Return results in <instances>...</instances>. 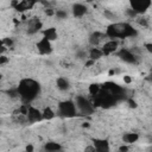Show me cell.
Here are the masks:
<instances>
[{"instance_id":"9","label":"cell","mask_w":152,"mask_h":152,"mask_svg":"<svg viewBox=\"0 0 152 152\" xmlns=\"http://www.w3.org/2000/svg\"><path fill=\"white\" fill-rule=\"evenodd\" d=\"M37 49H38L39 53H42V55H49V53L52 51L51 42L43 37V38L37 43Z\"/></svg>"},{"instance_id":"7","label":"cell","mask_w":152,"mask_h":152,"mask_svg":"<svg viewBox=\"0 0 152 152\" xmlns=\"http://www.w3.org/2000/svg\"><path fill=\"white\" fill-rule=\"evenodd\" d=\"M17 11L19 12H24V11H27V10H31L34 5H36V1H32V0H23V1H12L11 4Z\"/></svg>"},{"instance_id":"15","label":"cell","mask_w":152,"mask_h":152,"mask_svg":"<svg viewBox=\"0 0 152 152\" xmlns=\"http://www.w3.org/2000/svg\"><path fill=\"white\" fill-rule=\"evenodd\" d=\"M104 36H106V34H102V33H100V32H94V33L90 34V37H89V43L96 48V46L100 44L101 39H102ZM106 37H107V36H106Z\"/></svg>"},{"instance_id":"36","label":"cell","mask_w":152,"mask_h":152,"mask_svg":"<svg viewBox=\"0 0 152 152\" xmlns=\"http://www.w3.org/2000/svg\"><path fill=\"white\" fill-rule=\"evenodd\" d=\"M25 151H26V152H33V146H32V145H27Z\"/></svg>"},{"instance_id":"11","label":"cell","mask_w":152,"mask_h":152,"mask_svg":"<svg viewBox=\"0 0 152 152\" xmlns=\"http://www.w3.org/2000/svg\"><path fill=\"white\" fill-rule=\"evenodd\" d=\"M116 49H118V42H116V40H113V39L106 42V43L102 45V48H101L103 55H110V53H113L114 51H116Z\"/></svg>"},{"instance_id":"5","label":"cell","mask_w":152,"mask_h":152,"mask_svg":"<svg viewBox=\"0 0 152 152\" xmlns=\"http://www.w3.org/2000/svg\"><path fill=\"white\" fill-rule=\"evenodd\" d=\"M75 104H76V108L77 110L81 113V114H91L93 113V106L91 103L83 96H77L76 97V101H75Z\"/></svg>"},{"instance_id":"39","label":"cell","mask_w":152,"mask_h":152,"mask_svg":"<svg viewBox=\"0 0 152 152\" xmlns=\"http://www.w3.org/2000/svg\"><path fill=\"white\" fill-rule=\"evenodd\" d=\"M88 126H89L88 122H84V124H83V127H88Z\"/></svg>"},{"instance_id":"27","label":"cell","mask_w":152,"mask_h":152,"mask_svg":"<svg viewBox=\"0 0 152 152\" xmlns=\"http://www.w3.org/2000/svg\"><path fill=\"white\" fill-rule=\"evenodd\" d=\"M104 17L107 18V19H109V20H114L115 19V14L114 13H110L109 11H104Z\"/></svg>"},{"instance_id":"38","label":"cell","mask_w":152,"mask_h":152,"mask_svg":"<svg viewBox=\"0 0 152 152\" xmlns=\"http://www.w3.org/2000/svg\"><path fill=\"white\" fill-rule=\"evenodd\" d=\"M146 80H147L148 82H152V74H150V75L146 77Z\"/></svg>"},{"instance_id":"35","label":"cell","mask_w":152,"mask_h":152,"mask_svg":"<svg viewBox=\"0 0 152 152\" xmlns=\"http://www.w3.org/2000/svg\"><path fill=\"white\" fill-rule=\"evenodd\" d=\"M124 81H125L126 83H131V81H132V78H131L129 76H127V75H126V76H124Z\"/></svg>"},{"instance_id":"4","label":"cell","mask_w":152,"mask_h":152,"mask_svg":"<svg viewBox=\"0 0 152 152\" xmlns=\"http://www.w3.org/2000/svg\"><path fill=\"white\" fill-rule=\"evenodd\" d=\"M58 112L62 116H65V118H71L74 115H76V112H77V108H76V104L74 101L71 100H66V101H63L58 104Z\"/></svg>"},{"instance_id":"26","label":"cell","mask_w":152,"mask_h":152,"mask_svg":"<svg viewBox=\"0 0 152 152\" xmlns=\"http://www.w3.org/2000/svg\"><path fill=\"white\" fill-rule=\"evenodd\" d=\"M126 13H127V15H128L129 18H137V15H138V14H137V13H135L131 7H129L128 10H126Z\"/></svg>"},{"instance_id":"8","label":"cell","mask_w":152,"mask_h":152,"mask_svg":"<svg viewBox=\"0 0 152 152\" xmlns=\"http://www.w3.org/2000/svg\"><path fill=\"white\" fill-rule=\"evenodd\" d=\"M40 120H43V112H40L38 108L30 106L28 113H27V121L33 124V122H38Z\"/></svg>"},{"instance_id":"34","label":"cell","mask_w":152,"mask_h":152,"mask_svg":"<svg viewBox=\"0 0 152 152\" xmlns=\"http://www.w3.org/2000/svg\"><path fill=\"white\" fill-rule=\"evenodd\" d=\"M128 104H129V107H137V103H135V101H133V100H128Z\"/></svg>"},{"instance_id":"3","label":"cell","mask_w":152,"mask_h":152,"mask_svg":"<svg viewBox=\"0 0 152 152\" xmlns=\"http://www.w3.org/2000/svg\"><path fill=\"white\" fill-rule=\"evenodd\" d=\"M116 102L115 97L107 90H100V93L97 95L94 96V104L95 106H101L104 108H108L110 106H113Z\"/></svg>"},{"instance_id":"29","label":"cell","mask_w":152,"mask_h":152,"mask_svg":"<svg viewBox=\"0 0 152 152\" xmlns=\"http://www.w3.org/2000/svg\"><path fill=\"white\" fill-rule=\"evenodd\" d=\"M7 62H8V58L5 55H1L0 56V65H5Z\"/></svg>"},{"instance_id":"12","label":"cell","mask_w":152,"mask_h":152,"mask_svg":"<svg viewBox=\"0 0 152 152\" xmlns=\"http://www.w3.org/2000/svg\"><path fill=\"white\" fill-rule=\"evenodd\" d=\"M119 57L124 61V62H126V63H135L137 62V58H135V56L129 51V50H126V49H121L120 51H119Z\"/></svg>"},{"instance_id":"14","label":"cell","mask_w":152,"mask_h":152,"mask_svg":"<svg viewBox=\"0 0 152 152\" xmlns=\"http://www.w3.org/2000/svg\"><path fill=\"white\" fill-rule=\"evenodd\" d=\"M72 13L75 17H82L87 13V7L82 4H75L72 6Z\"/></svg>"},{"instance_id":"6","label":"cell","mask_w":152,"mask_h":152,"mask_svg":"<svg viewBox=\"0 0 152 152\" xmlns=\"http://www.w3.org/2000/svg\"><path fill=\"white\" fill-rule=\"evenodd\" d=\"M129 5H131V8L137 14H142L148 10V7L152 5V2L150 0H132L129 2Z\"/></svg>"},{"instance_id":"13","label":"cell","mask_w":152,"mask_h":152,"mask_svg":"<svg viewBox=\"0 0 152 152\" xmlns=\"http://www.w3.org/2000/svg\"><path fill=\"white\" fill-rule=\"evenodd\" d=\"M94 147L96 152H109V144L107 140L103 139H94Z\"/></svg>"},{"instance_id":"20","label":"cell","mask_w":152,"mask_h":152,"mask_svg":"<svg viewBox=\"0 0 152 152\" xmlns=\"http://www.w3.org/2000/svg\"><path fill=\"white\" fill-rule=\"evenodd\" d=\"M138 139H139L138 133H126V134H124V137H122V140H124L125 142H127V144H133V142H135Z\"/></svg>"},{"instance_id":"33","label":"cell","mask_w":152,"mask_h":152,"mask_svg":"<svg viewBox=\"0 0 152 152\" xmlns=\"http://www.w3.org/2000/svg\"><path fill=\"white\" fill-rule=\"evenodd\" d=\"M145 49H146L148 52L152 53V43H146V44H145Z\"/></svg>"},{"instance_id":"37","label":"cell","mask_w":152,"mask_h":152,"mask_svg":"<svg viewBox=\"0 0 152 152\" xmlns=\"http://www.w3.org/2000/svg\"><path fill=\"white\" fill-rule=\"evenodd\" d=\"M94 64V61L93 59H89L88 62H86V66H90V65H93Z\"/></svg>"},{"instance_id":"22","label":"cell","mask_w":152,"mask_h":152,"mask_svg":"<svg viewBox=\"0 0 152 152\" xmlns=\"http://www.w3.org/2000/svg\"><path fill=\"white\" fill-rule=\"evenodd\" d=\"M100 90H101V88H100L99 84H90V86H89V93H90V95H93V96L97 95V94L100 93Z\"/></svg>"},{"instance_id":"32","label":"cell","mask_w":152,"mask_h":152,"mask_svg":"<svg viewBox=\"0 0 152 152\" xmlns=\"http://www.w3.org/2000/svg\"><path fill=\"white\" fill-rule=\"evenodd\" d=\"M45 13H46L48 15H53V14H56V11H53L52 8H46V10H45Z\"/></svg>"},{"instance_id":"30","label":"cell","mask_w":152,"mask_h":152,"mask_svg":"<svg viewBox=\"0 0 152 152\" xmlns=\"http://www.w3.org/2000/svg\"><path fill=\"white\" fill-rule=\"evenodd\" d=\"M84 152H96V150H95L94 145H88V146H86Z\"/></svg>"},{"instance_id":"17","label":"cell","mask_w":152,"mask_h":152,"mask_svg":"<svg viewBox=\"0 0 152 152\" xmlns=\"http://www.w3.org/2000/svg\"><path fill=\"white\" fill-rule=\"evenodd\" d=\"M56 84H57V88H58L59 90H66V89H69V87H70L69 81H68L66 78H64V77H58L57 81H56Z\"/></svg>"},{"instance_id":"16","label":"cell","mask_w":152,"mask_h":152,"mask_svg":"<svg viewBox=\"0 0 152 152\" xmlns=\"http://www.w3.org/2000/svg\"><path fill=\"white\" fill-rule=\"evenodd\" d=\"M43 34H44V38H46L48 40H55L56 38H57V31H56V28L55 27H49V28H45L44 30V32H43Z\"/></svg>"},{"instance_id":"10","label":"cell","mask_w":152,"mask_h":152,"mask_svg":"<svg viewBox=\"0 0 152 152\" xmlns=\"http://www.w3.org/2000/svg\"><path fill=\"white\" fill-rule=\"evenodd\" d=\"M39 28H42V23L39 21V19L37 18H32L27 21V26H26V31L30 34H33L36 32L39 31Z\"/></svg>"},{"instance_id":"19","label":"cell","mask_w":152,"mask_h":152,"mask_svg":"<svg viewBox=\"0 0 152 152\" xmlns=\"http://www.w3.org/2000/svg\"><path fill=\"white\" fill-rule=\"evenodd\" d=\"M103 56V52L101 49L99 48H93L90 51H89V59H93V61H96L99 58H101Z\"/></svg>"},{"instance_id":"40","label":"cell","mask_w":152,"mask_h":152,"mask_svg":"<svg viewBox=\"0 0 152 152\" xmlns=\"http://www.w3.org/2000/svg\"><path fill=\"white\" fill-rule=\"evenodd\" d=\"M25 152H26V151H25Z\"/></svg>"},{"instance_id":"18","label":"cell","mask_w":152,"mask_h":152,"mask_svg":"<svg viewBox=\"0 0 152 152\" xmlns=\"http://www.w3.org/2000/svg\"><path fill=\"white\" fill-rule=\"evenodd\" d=\"M44 148H45V151L46 152H58V151H61V145L58 144V142H52V141H50V142H46L45 145H44Z\"/></svg>"},{"instance_id":"2","label":"cell","mask_w":152,"mask_h":152,"mask_svg":"<svg viewBox=\"0 0 152 152\" xmlns=\"http://www.w3.org/2000/svg\"><path fill=\"white\" fill-rule=\"evenodd\" d=\"M106 36L113 40L115 38L134 37V36H137V30L133 28V26L127 23H114L107 27Z\"/></svg>"},{"instance_id":"31","label":"cell","mask_w":152,"mask_h":152,"mask_svg":"<svg viewBox=\"0 0 152 152\" xmlns=\"http://www.w3.org/2000/svg\"><path fill=\"white\" fill-rule=\"evenodd\" d=\"M119 152H128V146L127 145H121L119 147Z\"/></svg>"},{"instance_id":"25","label":"cell","mask_w":152,"mask_h":152,"mask_svg":"<svg viewBox=\"0 0 152 152\" xmlns=\"http://www.w3.org/2000/svg\"><path fill=\"white\" fill-rule=\"evenodd\" d=\"M7 94H8L11 97H13V99H15V97H20L19 91H18V88H14V89L8 90V91H7Z\"/></svg>"},{"instance_id":"24","label":"cell","mask_w":152,"mask_h":152,"mask_svg":"<svg viewBox=\"0 0 152 152\" xmlns=\"http://www.w3.org/2000/svg\"><path fill=\"white\" fill-rule=\"evenodd\" d=\"M1 45L6 46V48H12V45H13V40H12L11 38H4L2 42H1Z\"/></svg>"},{"instance_id":"21","label":"cell","mask_w":152,"mask_h":152,"mask_svg":"<svg viewBox=\"0 0 152 152\" xmlns=\"http://www.w3.org/2000/svg\"><path fill=\"white\" fill-rule=\"evenodd\" d=\"M55 118V112L50 108V107H46L44 110H43V119L44 120H51Z\"/></svg>"},{"instance_id":"23","label":"cell","mask_w":152,"mask_h":152,"mask_svg":"<svg viewBox=\"0 0 152 152\" xmlns=\"http://www.w3.org/2000/svg\"><path fill=\"white\" fill-rule=\"evenodd\" d=\"M55 15H56L58 19H64V18H66V17H68V13H66L65 11H63V10H57Z\"/></svg>"},{"instance_id":"28","label":"cell","mask_w":152,"mask_h":152,"mask_svg":"<svg viewBox=\"0 0 152 152\" xmlns=\"http://www.w3.org/2000/svg\"><path fill=\"white\" fill-rule=\"evenodd\" d=\"M137 23L139 25H142V26H147V21L145 18H137Z\"/></svg>"},{"instance_id":"1","label":"cell","mask_w":152,"mask_h":152,"mask_svg":"<svg viewBox=\"0 0 152 152\" xmlns=\"http://www.w3.org/2000/svg\"><path fill=\"white\" fill-rule=\"evenodd\" d=\"M17 88H18L20 99L25 102V104L34 100L40 89L39 83L32 78H23L19 82V86Z\"/></svg>"}]
</instances>
